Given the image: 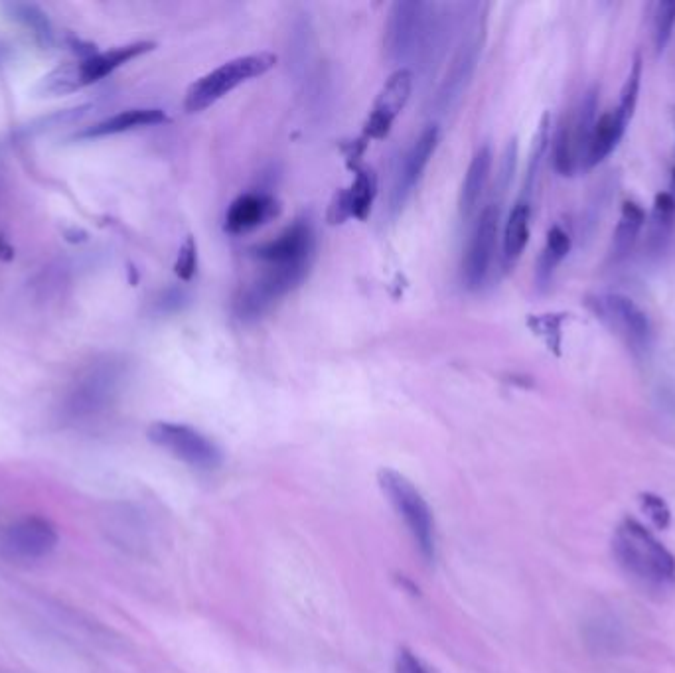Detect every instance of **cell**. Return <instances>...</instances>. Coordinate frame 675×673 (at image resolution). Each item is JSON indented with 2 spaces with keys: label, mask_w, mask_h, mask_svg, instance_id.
Listing matches in <instances>:
<instances>
[{
  "label": "cell",
  "mask_w": 675,
  "mask_h": 673,
  "mask_svg": "<svg viewBox=\"0 0 675 673\" xmlns=\"http://www.w3.org/2000/svg\"><path fill=\"white\" fill-rule=\"evenodd\" d=\"M445 10L447 6L435 2H395L385 28L387 58L407 70L433 66L443 56L452 26Z\"/></svg>",
  "instance_id": "obj_1"
},
{
  "label": "cell",
  "mask_w": 675,
  "mask_h": 673,
  "mask_svg": "<svg viewBox=\"0 0 675 673\" xmlns=\"http://www.w3.org/2000/svg\"><path fill=\"white\" fill-rule=\"evenodd\" d=\"M618 567L644 591L664 595L675 589L674 553L634 518L622 520L612 537Z\"/></svg>",
  "instance_id": "obj_2"
},
{
  "label": "cell",
  "mask_w": 675,
  "mask_h": 673,
  "mask_svg": "<svg viewBox=\"0 0 675 673\" xmlns=\"http://www.w3.org/2000/svg\"><path fill=\"white\" fill-rule=\"evenodd\" d=\"M379 486L387 500L391 502L397 516L403 520L407 531L411 533L421 557L431 563L437 557V531L433 512L423 498V494L413 486L409 478L397 470L383 468L379 470Z\"/></svg>",
  "instance_id": "obj_3"
},
{
  "label": "cell",
  "mask_w": 675,
  "mask_h": 673,
  "mask_svg": "<svg viewBox=\"0 0 675 673\" xmlns=\"http://www.w3.org/2000/svg\"><path fill=\"white\" fill-rule=\"evenodd\" d=\"M587 306L636 358L650 354L654 328L648 314L634 300L620 293H599L587 299Z\"/></svg>",
  "instance_id": "obj_4"
},
{
  "label": "cell",
  "mask_w": 675,
  "mask_h": 673,
  "mask_svg": "<svg viewBox=\"0 0 675 673\" xmlns=\"http://www.w3.org/2000/svg\"><path fill=\"white\" fill-rule=\"evenodd\" d=\"M275 64H277V56L269 52L235 58L224 66L216 68L214 72L200 77L198 81H194L186 91L184 107L188 113H200L212 107L216 101H220L241 83L267 74Z\"/></svg>",
  "instance_id": "obj_5"
},
{
  "label": "cell",
  "mask_w": 675,
  "mask_h": 673,
  "mask_svg": "<svg viewBox=\"0 0 675 673\" xmlns=\"http://www.w3.org/2000/svg\"><path fill=\"white\" fill-rule=\"evenodd\" d=\"M123 379V366L113 358L91 364L75 379L66 411L72 419H89L103 413L115 399Z\"/></svg>",
  "instance_id": "obj_6"
},
{
  "label": "cell",
  "mask_w": 675,
  "mask_h": 673,
  "mask_svg": "<svg viewBox=\"0 0 675 673\" xmlns=\"http://www.w3.org/2000/svg\"><path fill=\"white\" fill-rule=\"evenodd\" d=\"M149 439L160 449L168 450L178 460L198 470H216L222 464V450L200 431L180 423L150 425Z\"/></svg>",
  "instance_id": "obj_7"
},
{
  "label": "cell",
  "mask_w": 675,
  "mask_h": 673,
  "mask_svg": "<svg viewBox=\"0 0 675 673\" xmlns=\"http://www.w3.org/2000/svg\"><path fill=\"white\" fill-rule=\"evenodd\" d=\"M308 267L310 263L269 265V269L235 300L237 316L243 320H255L265 314L273 302L283 299L299 287L308 273Z\"/></svg>",
  "instance_id": "obj_8"
},
{
  "label": "cell",
  "mask_w": 675,
  "mask_h": 673,
  "mask_svg": "<svg viewBox=\"0 0 675 673\" xmlns=\"http://www.w3.org/2000/svg\"><path fill=\"white\" fill-rule=\"evenodd\" d=\"M500 231V206L490 204L474 225L462 261V281L468 289H480L490 273Z\"/></svg>",
  "instance_id": "obj_9"
},
{
  "label": "cell",
  "mask_w": 675,
  "mask_h": 673,
  "mask_svg": "<svg viewBox=\"0 0 675 673\" xmlns=\"http://www.w3.org/2000/svg\"><path fill=\"white\" fill-rule=\"evenodd\" d=\"M58 545V529L42 516H26L6 527L2 549L20 561H36L50 555Z\"/></svg>",
  "instance_id": "obj_10"
},
{
  "label": "cell",
  "mask_w": 675,
  "mask_h": 673,
  "mask_svg": "<svg viewBox=\"0 0 675 673\" xmlns=\"http://www.w3.org/2000/svg\"><path fill=\"white\" fill-rule=\"evenodd\" d=\"M413 83H415V75L407 68H399L387 79L366 121V135L370 139H385L389 135L397 115L405 109L411 97Z\"/></svg>",
  "instance_id": "obj_11"
},
{
  "label": "cell",
  "mask_w": 675,
  "mask_h": 673,
  "mask_svg": "<svg viewBox=\"0 0 675 673\" xmlns=\"http://www.w3.org/2000/svg\"><path fill=\"white\" fill-rule=\"evenodd\" d=\"M314 251V233L308 222L299 220L287 227L277 239L253 249V255L269 265L310 263Z\"/></svg>",
  "instance_id": "obj_12"
},
{
  "label": "cell",
  "mask_w": 675,
  "mask_h": 673,
  "mask_svg": "<svg viewBox=\"0 0 675 673\" xmlns=\"http://www.w3.org/2000/svg\"><path fill=\"white\" fill-rule=\"evenodd\" d=\"M437 143H439V129L435 125H431L421 133V137L413 143V147L403 156V162H401V168H399V174H397V180H395V188H393V208L395 210H399L407 202L415 184L421 180L433 152L437 149Z\"/></svg>",
  "instance_id": "obj_13"
},
{
  "label": "cell",
  "mask_w": 675,
  "mask_h": 673,
  "mask_svg": "<svg viewBox=\"0 0 675 673\" xmlns=\"http://www.w3.org/2000/svg\"><path fill=\"white\" fill-rule=\"evenodd\" d=\"M478 56H480V36H478V32H474L472 36H466L464 42L460 44V50L450 64L449 74L445 77V81H443V85L437 93L435 105L441 113L452 109L456 105V101L460 99L462 91L466 89L470 77L476 70Z\"/></svg>",
  "instance_id": "obj_14"
},
{
  "label": "cell",
  "mask_w": 675,
  "mask_h": 673,
  "mask_svg": "<svg viewBox=\"0 0 675 673\" xmlns=\"http://www.w3.org/2000/svg\"><path fill=\"white\" fill-rule=\"evenodd\" d=\"M375 194H377V178L374 170L362 168L358 170L352 186L340 194H336L332 206H330V222L342 224L348 218L366 220L372 212Z\"/></svg>",
  "instance_id": "obj_15"
},
{
  "label": "cell",
  "mask_w": 675,
  "mask_h": 673,
  "mask_svg": "<svg viewBox=\"0 0 675 673\" xmlns=\"http://www.w3.org/2000/svg\"><path fill=\"white\" fill-rule=\"evenodd\" d=\"M279 214V202L267 194H243L225 214V229L233 235L253 231Z\"/></svg>",
  "instance_id": "obj_16"
},
{
  "label": "cell",
  "mask_w": 675,
  "mask_h": 673,
  "mask_svg": "<svg viewBox=\"0 0 675 673\" xmlns=\"http://www.w3.org/2000/svg\"><path fill=\"white\" fill-rule=\"evenodd\" d=\"M152 48H154L152 42H135V44L113 48V50L103 52V54H95V56H91L83 62H77L75 72H77V81H79L81 89L113 74L115 70L129 64L131 60L147 54Z\"/></svg>",
  "instance_id": "obj_17"
},
{
  "label": "cell",
  "mask_w": 675,
  "mask_h": 673,
  "mask_svg": "<svg viewBox=\"0 0 675 673\" xmlns=\"http://www.w3.org/2000/svg\"><path fill=\"white\" fill-rule=\"evenodd\" d=\"M490 172H492V150L490 147H482L474 154L464 182H462V190H460V214L462 218H470L476 210L478 204L486 192L488 180H490Z\"/></svg>",
  "instance_id": "obj_18"
},
{
  "label": "cell",
  "mask_w": 675,
  "mask_h": 673,
  "mask_svg": "<svg viewBox=\"0 0 675 673\" xmlns=\"http://www.w3.org/2000/svg\"><path fill=\"white\" fill-rule=\"evenodd\" d=\"M675 229V200L670 192H662L656 196L648 235H646V251L650 257H660L668 249Z\"/></svg>",
  "instance_id": "obj_19"
},
{
  "label": "cell",
  "mask_w": 675,
  "mask_h": 673,
  "mask_svg": "<svg viewBox=\"0 0 675 673\" xmlns=\"http://www.w3.org/2000/svg\"><path fill=\"white\" fill-rule=\"evenodd\" d=\"M646 225V212L640 204L628 200L622 204L620 220L614 229L612 235V247H610V261L612 263H622L624 259L630 257L642 229Z\"/></svg>",
  "instance_id": "obj_20"
},
{
  "label": "cell",
  "mask_w": 675,
  "mask_h": 673,
  "mask_svg": "<svg viewBox=\"0 0 675 673\" xmlns=\"http://www.w3.org/2000/svg\"><path fill=\"white\" fill-rule=\"evenodd\" d=\"M626 129H628V123H624L614 109L600 115L597 119V125H595V131H593L589 152H587L585 170H591V168L599 166L604 158H608L620 145Z\"/></svg>",
  "instance_id": "obj_21"
},
{
  "label": "cell",
  "mask_w": 675,
  "mask_h": 673,
  "mask_svg": "<svg viewBox=\"0 0 675 673\" xmlns=\"http://www.w3.org/2000/svg\"><path fill=\"white\" fill-rule=\"evenodd\" d=\"M166 121H168V117L160 109H129V111L117 113V115L97 123L95 127L83 131L81 137H109V135L135 131V129H141V127L160 125V123H166Z\"/></svg>",
  "instance_id": "obj_22"
},
{
  "label": "cell",
  "mask_w": 675,
  "mask_h": 673,
  "mask_svg": "<svg viewBox=\"0 0 675 673\" xmlns=\"http://www.w3.org/2000/svg\"><path fill=\"white\" fill-rule=\"evenodd\" d=\"M2 10L6 12V16L10 20H14L20 26H24L26 30H30L34 40L42 48H50L54 44L52 22L40 6L28 4V2H8V4H2Z\"/></svg>",
  "instance_id": "obj_23"
},
{
  "label": "cell",
  "mask_w": 675,
  "mask_h": 673,
  "mask_svg": "<svg viewBox=\"0 0 675 673\" xmlns=\"http://www.w3.org/2000/svg\"><path fill=\"white\" fill-rule=\"evenodd\" d=\"M571 245H573L571 235L561 225H553L547 231V241H545V247H543V251L539 255V263H537V283L539 285H547L551 281L555 269L569 255Z\"/></svg>",
  "instance_id": "obj_24"
},
{
  "label": "cell",
  "mask_w": 675,
  "mask_h": 673,
  "mask_svg": "<svg viewBox=\"0 0 675 673\" xmlns=\"http://www.w3.org/2000/svg\"><path fill=\"white\" fill-rule=\"evenodd\" d=\"M529 222H531L529 202L520 200L512 208L504 227V259L508 263H514L524 253L525 245L529 241Z\"/></svg>",
  "instance_id": "obj_25"
},
{
  "label": "cell",
  "mask_w": 675,
  "mask_h": 673,
  "mask_svg": "<svg viewBox=\"0 0 675 673\" xmlns=\"http://www.w3.org/2000/svg\"><path fill=\"white\" fill-rule=\"evenodd\" d=\"M553 164L561 176H573L577 168V156L573 145V117L565 119L553 141Z\"/></svg>",
  "instance_id": "obj_26"
},
{
  "label": "cell",
  "mask_w": 675,
  "mask_h": 673,
  "mask_svg": "<svg viewBox=\"0 0 675 673\" xmlns=\"http://www.w3.org/2000/svg\"><path fill=\"white\" fill-rule=\"evenodd\" d=\"M81 85L77 81V72H75V64H66L60 66L56 70H52L50 74L44 75L38 85L34 87V93L38 97H62V95H70L79 91Z\"/></svg>",
  "instance_id": "obj_27"
},
{
  "label": "cell",
  "mask_w": 675,
  "mask_h": 673,
  "mask_svg": "<svg viewBox=\"0 0 675 673\" xmlns=\"http://www.w3.org/2000/svg\"><path fill=\"white\" fill-rule=\"evenodd\" d=\"M640 85H642V58H640V54H636L634 60H632L628 77H626V81L622 85L620 101H618V105L614 109L624 123H630L632 117H634V111H636V105H638V97H640Z\"/></svg>",
  "instance_id": "obj_28"
},
{
  "label": "cell",
  "mask_w": 675,
  "mask_h": 673,
  "mask_svg": "<svg viewBox=\"0 0 675 673\" xmlns=\"http://www.w3.org/2000/svg\"><path fill=\"white\" fill-rule=\"evenodd\" d=\"M620 640H622V634H620V626L616 620L608 616H599L589 624V642L595 644L600 652L616 650Z\"/></svg>",
  "instance_id": "obj_29"
},
{
  "label": "cell",
  "mask_w": 675,
  "mask_h": 673,
  "mask_svg": "<svg viewBox=\"0 0 675 673\" xmlns=\"http://www.w3.org/2000/svg\"><path fill=\"white\" fill-rule=\"evenodd\" d=\"M567 314H543V316H535L531 318V328L535 334H539L543 338V342L547 344L549 350H553L555 354H559L561 350V328L565 322Z\"/></svg>",
  "instance_id": "obj_30"
},
{
  "label": "cell",
  "mask_w": 675,
  "mask_h": 673,
  "mask_svg": "<svg viewBox=\"0 0 675 673\" xmlns=\"http://www.w3.org/2000/svg\"><path fill=\"white\" fill-rule=\"evenodd\" d=\"M675 26V2H658L654 14V46L662 54L672 40Z\"/></svg>",
  "instance_id": "obj_31"
},
{
  "label": "cell",
  "mask_w": 675,
  "mask_h": 673,
  "mask_svg": "<svg viewBox=\"0 0 675 673\" xmlns=\"http://www.w3.org/2000/svg\"><path fill=\"white\" fill-rule=\"evenodd\" d=\"M196 267H198V249H196V241L192 237H188L184 241V245L178 251V259L174 265L176 275L182 281H190L196 275Z\"/></svg>",
  "instance_id": "obj_32"
},
{
  "label": "cell",
  "mask_w": 675,
  "mask_h": 673,
  "mask_svg": "<svg viewBox=\"0 0 675 673\" xmlns=\"http://www.w3.org/2000/svg\"><path fill=\"white\" fill-rule=\"evenodd\" d=\"M640 500H642L644 512L650 516V520L654 524L658 525L660 529H664V527L670 525V508L666 506V502L660 496H656V494H642Z\"/></svg>",
  "instance_id": "obj_33"
},
{
  "label": "cell",
  "mask_w": 675,
  "mask_h": 673,
  "mask_svg": "<svg viewBox=\"0 0 675 673\" xmlns=\"http://www.w3.org/2000/svg\"><path fill=\"white\" fill-rule=\"evenodd\" d=\"M395 673H437L415 652L401 648L395 658Z\"/></svg>",
  "instance_id": "obj_34"
},
{
  "label": "cell",
  "mask_w": 675,
  "mask_h": 673,
  "mask_svg": "<svg viewBox=\"0 0 675 673\" xmlns=\"http://www.w3.org/2000/svg\"><path fill=\"white\" fill-rule=\"evenodd\" d=\"M184 300H186V295H184L182 291L170 289V291H166V293L160 297V300H158V308L164 310V312L178 310V308L184 304Z\"/></svg>",
  "instance_id": "obj_35"
},
{
  "label": "cell",
  "mask_w": 675,
  "mask_h": 673,
  "mask_svg": "<svg viewBox=\"0 0 675 673\" xmlns=\"http://www.w3.org/2000/svg\"><path fill=\"white\" fill-rule=\"evenodd\" d=\"M0 257L2 259H6V261H10L12 257H14V251H12V247L0 237Z\"/></svg>",
  "instance_id": "obj_36"
},
{
  "label": "cell",
  "mask_w": 675,
  "mask_h": 673,
  "mask_svg": "<svg viewBox=\"0 0 675 673\" xmlns=\"http://www.w3.org/2000/svg\"><path fill=\"white\" fill-rule=\"evenodd\" d=\"M6 56H8V48L0 42V62H4L6 60Z\"/></svg>",
  "instance_id": "obj_37"
},
{
  "label": "cell",
  "mask_w": 675,
  "mask_h": 673,
  "mask_svg": "<svg viewBox=\"0 0 675 673\" xmlns=\"http://www.w3.org/2000/svg\"><path fill=\"white\" fill-rule=\"evenodd\" d=\"M670 194H672V198L675 200V168L672 170V182H670Z\"/></svg>",
  "instance_id": "obj_38"
}]
</instances>
